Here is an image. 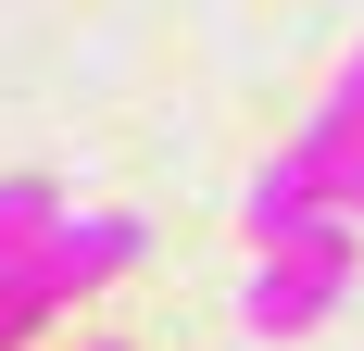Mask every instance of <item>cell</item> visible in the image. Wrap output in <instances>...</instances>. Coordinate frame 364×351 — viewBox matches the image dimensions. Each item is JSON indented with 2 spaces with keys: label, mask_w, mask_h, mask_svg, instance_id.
Masks as SVG:
<instances>
[{
  "label": "cell",
  "mask_w": 364,
  "mask_h": 351,
  "mask_svg": "<svg viewBox=\"0 0 364 351\" xmlns=\"http://www.w3.org/2000/svg\"><path fill=\"white\" fill-rule=\"evenodd\" d=\"M339 288H352V239H327V251H264L252 288H239V326H252V339H314Z\"/></svg>",
  "instance_id": "1"
},
{
  "label": "cell",
  "mask_w": 364,
  "mask_h": 351,
  "mask_svg": "<svg viewBox=\"0 0 364 351\" xmlns=\"http://www.w3.org/2000/svg\"><path fill=\"white\" fill-rule=\"evenodd\" d=\"M327 213H339V226H364V151H352V163H327Z\"/></svg>",
  "instance_id": "5"
},
{
  "label": "cell",
  "mask_w": 364,
  "mask_h": 351,
  "mask_svg": "<svg viewBox=\"0 0 364 351\" xmlns=\"http://www.w3.org/2000/svg\"><path fill=\"white\" fill-rule=\"evenodd\" d=\"M352 151H364V50L327 75V101H314V126H301V163H314V176L352 163Z\"/></svg>",
  "instance_id": "3"
},
{
  "label": "cell",
  "mask_w": 364,
  "mask_h": 351,
  "mask_svg": "<svg viewBox=\"0 0 364 351\" xmlns=\"http://www.w3.org/2000/svg\"><path fill=\"white\" fill-rule=\"evenodd\" d=\"M126 264H139V226H126V213H50V226H38V251L13 264V276H26L38 301L63 314L75 288H101V276H126Z\"/></svg>",
  "instance_id": "2"
},
{
  "label": "cell",
  "mask_w": 364,
  "mask_h": 351,
  "mask_svg": "<svg viewBox=\"0 0 364 351\" xmlns=\"http://www.w3.org/2000/svg\"><path fill=\"white\" fill-rule=\"evenodd\" d=\"M50 213H63V188H50V176H0V276L38 251V226H50Z\"/></svg>",
  "instance_id": "4"
}]
</instances>
